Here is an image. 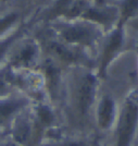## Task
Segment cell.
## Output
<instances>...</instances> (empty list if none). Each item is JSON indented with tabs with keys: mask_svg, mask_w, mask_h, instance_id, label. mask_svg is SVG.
I'll list each match as a JSON object with an SVG mask.
<instances>
[{
	"mask_svg": "<svg viewBox=\"0 0 138 146\" xmlns=\"http://www.w3.org/2000/svg\"><path fill=\"white\" fill-rule=\"evenodd\" d=\"M138 119V102L129 100L126 104L121 115L118 131H116V146H128L135 132Z\"/></svg>",
	"mask_w": 138,
	"mask_h": 146,
	"instance_id": "obj_1",
	"label": "cell"
},
{
	"mask_svg": "<svg viewBox=\"0 0 138 146\" xmlns=\"http://www.w3.org/2000/svg\"><path fill=\"white\" fill-rule=\"evenodd\" d=\"M34 57V48L32 46H28L25 49H23L15 58L14 62L17 64H27Z\"/></svg>",
	"mask_w": 138,
	"mask_h": 146,
	"instance_id": "obj_7",
	"label": "cell"
},
{
	"mask_svg": "<svg viewBox=\"0 0 138 146\" xmlns=\"http://www.w3.org/2000/svg\"><path fill=\"white\" fill-rule=\"evenodd\" d=\"M63 36L66 40L73 42V43H83L87 44L92 39V33L89 30L76 26V27H70L63 32Z\"/></svg>",
	"mask_w": 138,
	"mask_h": 146,
	"instance_id": "obj_3",
	"label": "cell"
},
{
	"mask_svg": "<svg viewBox=\"0 0 138 146\" xmlns=\"http://www.w3.org/2000/svg\"><path fill=\"white\" fill-rule=\"evenodd\" d=\"M95 93V79L87 75L81 83L77 93V111L82 117L86 116L89 107L92 104Z\"/></svg>",
	"mask_w": 138,
	"mask_h": 146,
	"instance_id": "obj_2",
	"label": "cell"
},
{
	"mask_svg": "<svg viewBox=\"0 0 138 146\" xmlns=\"http://www.w3.org/2000/svg\"><path fill=\"white\" fill-rule=\"evenodd\" d=\"M23 105L20 100H10V102H0V125L10 119V117L18 110Z\"/></svg>",
	"mask_w": 138,
	"mask_h": 146,
	"instance_id": "obj_5",
	"label": "cell"
},
{
	"mask_svg": "<svg viewBox=\"0 0 138 146\" xmlns=\"http://www.w3.org/2000/svg\"><path fill=\"white\" fill-rule=\"evenodd\" d=\"M7 146H17V145H12V144H10V145H7Z\"/></svg>",
	"mask_w": 138,
	"mask_h": 146,
	"instance_id": "obj_10",
	"label": "cell"
},
{
	"mask_svg": "<svg viewBox=\"0 0 138 146\" xmlns=\"http://www.w3.org/2000/svg\"><path fill=\"white\" fill-rule=\"evenodd\" d=\"M52 49H53V50L57 52V54H58V55L61 56L62 58L66 59V60H72V59H74V55H73L72 52H70L69 50L64 49L62 46L53 45V46H52Z\"/></svg>",
	"mask_w": 138,
	"mask_h": 146,
	"instance_id": "obj_8",
	"label": "cell"
},
{
	"mask_svg": "<svg viewBox=\"0 0 138 146\" xmlns=\"http://www.w3.org/2000/svg\"><path fill=\"white\" fill-rule=\"evenodd\" d=\"M137 8H138V0H128V1L126 2L125 7H124L123 13H124L125 17H128V15H131Z\"/></svg>",
	"mask_w": 138,
	"mask_h": 146,
	"instance_id": "obj_9",
	"label": "cell"
},
{
	"mask_svg": "<svg viewBox=\"0 0 138 146\" xmlns=\"http://www.w3.org/2000/svg\"><path fill=\"white\" fill-rule=\"evenodd\" d=\"M113 118V102L110 98H104L100 104L98 111V122L101 129H108Z\"/></svg>",
	"mask_w": 138,
	"mask_h": 146,
	"instance_id": "obj_4",
	"label": "cell"
},
{
	"mask_svg": "<svg viewBox=\"0 0 138 146\" xmlns=\"http://www.w3.org/2000/svg\"><path fill=\"white\" fill-rule=\"evenodd\" d=\"M120 45H121V33L120 32H116L113 36H112L110 43H109V45L107 46V48H106L104 57H103V62H104V63L108 62V60L110 59V57L113 55L114 51H115L116 49L120 47Z\"/></svg>",
	"mask_w": 138,
	"mask_h": 146,
	"instance_id": "obj_6",
	"label": "cell"
}]
</instances>
